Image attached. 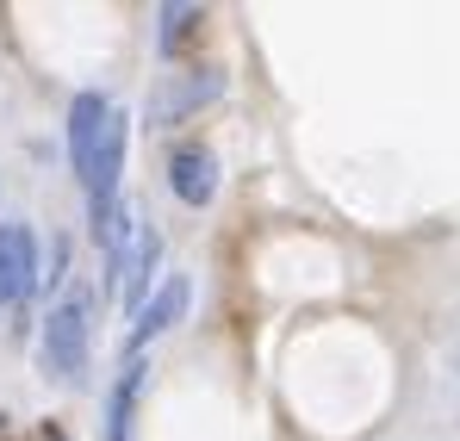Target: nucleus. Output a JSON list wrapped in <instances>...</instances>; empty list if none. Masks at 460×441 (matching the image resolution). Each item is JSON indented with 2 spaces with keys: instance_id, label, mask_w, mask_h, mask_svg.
<instances>
[{
  "instance_id": "6",
  "label": "nucleus",
  "mask_w": 460,
  "mask_h": 441,
  "mask_svg": "<svg viewBox=\"0 0 460 441\" xmlns=\"http://www.w3.org/2000/svg\"><path fill=\"white\" fill-rule=\"evenodd\" d=\"M187 298H193V287H187V274H168L162 287H155L144 304H137V330H131V355L150 342V336H162V330H174L181 317H187Z\"/></svg>"
},
{
  "instance_id": "1",
  "label": "nucleus",
  "mask_w": 460,
  "mask_h": 441,
  "mask_svg": "<svg viewBox=\"0 0 460 441\" xmlns=\"http://www.w3.org/2000/svg\"><path fill=\"white\" fill-rule=\"evenodd\" d=\"M38 367L57 385H75L87 373V293H69L63 304H50L44 336H38Z\"/></svg>"
},
{
  "instance_id": "10",
  "label": "nucleus",
  "mask_w": 460,
  "mask_h": 441,
  "mask_svg": "<svg viewBox=\"0 0 460 441\" xmlns=\"http://www.w3.org/2000/svg\"><path fill=\"white\" fill-rule=\"evenodd\" d=\"M155 19H162V31H155V38H162V50H181V44H187V31L199 25V6H162Z\"/></svg>"
},
{
  "instance_id": "5",
  "label": "nucleus",
  "mask_w": 460,
  "mask_h": 441,
  "mask_svg": "<svg viewBox=\"0 0 460 441\" xmlns=\"http://www.w3.org/2000/svg\"><path fill=\"white\" fill-rule=\"evenodd\" d=\"M31 287H38V236L25 224H0V304H19Z\"/></svg>"
},
{
  "instance_id": "8",
  "label": "nucleus",
  "mask_w": 460,
  "mask_h": 441,
  "mask_svg": "<svg viewBox=\"0 0 460 441\" xmlns=\"http://www.w3.org/2000/svg\"><path fill=\"white\" fill-rule=\"evenodd\" d=\"M106 100L100 93H81L75 106H69V155H75L81 181H87V168H93V149H100V125H106Z\"/></svg>"
},
{
  "instance_id": "7",
  "label": "nucleus",
  "mask_w": 460,
  "mask_h": 441,
  "mask_svg": "<svg viewBox=\"0 0 460 441\" xmlns=\"http://www.w3.org/2000/svg\"><path fill=\"white\" fill-rule=\"evenodd\" d=\"M168 187H174V199H187V206H212V193H218V155L212 149H174V162H168Z\"/></svg>"
},
{
  "instance_id": "4",
  "label": "nucleus",
  "mask_w": 460,
  "mask_h": 441,
  "mask_svg": "<svg viewBox=\"0 0 460 441\" xmlns=\"http://www.w3.org/2000/svg\"><path fill=\"white\" fill-rule=\"evenodd\" d=\"M155 261H162V230H155V224H137V230H131V243H125V249H119V261H112V298H119L125 311H137V304H144Z\"/></svg>"
},
{
  "instance_id": "11",
  "label": "nucleus",
  "mask_w": 460,
  "mask_h": 441,
  "mask_svg": "<svg viewBox=\"0 0 460 441\" xmlns=\"http://www.w3.org/2000/svg\"><path fill=\"white\" fill-rule=\"evenodd\" d=\"M44 441H63V436H57V429H44Z\"/></svg>"
},
{
  "instance_id": "2",
  "label": "nucleus",
  "mask_w": 460,
  "mask_h": 441,
  "mask_svg": "<svg viewBox=\"0 0 460 441\" xmlns=\"http://www.w3.org/2000/svg\"><path fill=\"white\" fill-rule=\"evenodd\" d=\"M225 93V75L218 69H187V75H162L150 93V106H144V119H150V131H168V125H181L187 112H199V106H212Z\"/></svg>"
},
{
  "instance_id": "9",
  "label": "nucleus",
  "mask_w": 460,
  "mask_h": 441,
  "mask_svg": "<svg viewBox=\"0 0 460 441\" xmlns=\"http://www.w3.org/2000/svg\"><path fill=\"white\" fill-rule=\"evenodd\" d=\"M144 355H131L125 373H119V385H112V398H106V441H131V410H137V392H144Z\"/></svg>"
},
{
  "instance_id": "3",
  "label": "nucleus",
  "mask_w": 460,
  "mask_h": 441,
  "mask_svg": "<svg viewBox=\"0 0 460 441\" xmlns=\"http://www.w3.org/2000/svg\"><path fill=\"white\" fill-rule=\"evenodd\" d=\"M119 168H125V119L106 112L93 168H87V181H81V187H87V224H93V230L112 218V206H119Z\"/></svg>"
}]
</instances>
